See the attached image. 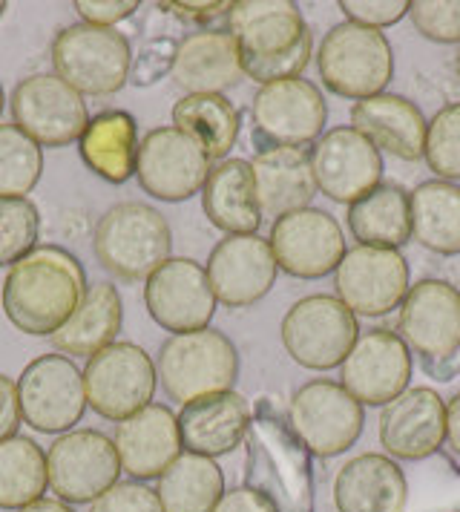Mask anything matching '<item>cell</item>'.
Listing matches in <instances>:
<instances>
[{
  "label": "cell",
  "instance_id": "1",
  "mask_svg": "<svg viewBox=\"0 0 460 512\" xmlns=\"http://www.w3.org/2000/svg\"><path fill=\"white\" fill-rule=\"evenodd\" d=\"M87 297L81 259L61 245H38L18 259L0 288L3 314L29 337H52Z\"/></svg>",
  "mask_w": 460,
  "mask_h": 512
},
{
  "label": "cell",
  "instance_id": "2",
  "mask_svg": "<svg viewBox=\"0 0 460 512\" xmlns=\"http://www.w3.org/2000/svg\"><path fill=\"white\" fill-rule=\"evenodd\" d=\"M225 32L239 47L245 78L259 87L299 78L314 55V38L291 0H236Z\"/></svg>",
  "mask_w": 460,
  "mask_h": 512
},
{
  "label": "cell",
  "instance_id": "3",
  "mask_svg": "<svg viewBox=\"0 0 460 512\" xmlns=\"http://www.w3.org/2000/svg\"><path fill=\"white\" fill-rule=\"evenodd\" d=\"M245 446V487L265 495L276 512H317L311 452L291 432L271 397L256 400Z\"/></svg>",
  "mask_w": 460,
  "mask_h": 512
},
{
  "label": "cell",
  "instance_id": "4",
  "mask_svg": "<svg viewBox=\"0 0 460 512\" xmlns=\"http://www.w3.org/2000/svg\"><path fill=\"white\" fill-rule=\"evenodd\" d=\"M173 231L164 213L144 202H121L95 225L92 254L104 271L124 282L147 280L170 259Z\"/></svg>",
  "mask_w": 460,
  "mask_h": 512
},
{
  "label": "cell",
  "instance_id": "5",
  "mask_svg": "<svg viewBox=\"0 0 460 512\" xmlns=\"http://www.w3.org/2000/svg\"><path fill=\"white\" fill-rule=\"evenodd\" d=\"M156 374L164 395L184 406L196 397L233 392L239 380V351L228 334L216 328L173 334L161 343Z\"/></svg>",
  "mask_w": 460,
  "mask_h": 512
},
{
  "label": "cell",
  "instance_id": "6",
  "mask_svg": "<svg viewBox=\"0 0 460 512\" xmlns=\"http://www.w3.org/2000/svg\"><path fill=\"white\" fill-rule=\"evenodd\" d=\"M317 72L325 90L343 98H374L386 93L394 78V52L389 38L357 24L331 26L317 49Z\"/></svg>",
  "mask_w": 460,
  "mask_h": 512
},
{
  "label": "cell",
  "instance_id": "7",
  "mask_svg": "<svg viewBox=\"0 0 460 512\" xmlns=\"http://www.w3.org/2000/svg\"><path fill=\"white\" fill-rule=\"evenodd\" d=\"M52 67L81 95H115L130 84V41L107 26H64L52 41Z\"/></svg>",
  "mask_w": 460,
  "mask_h": 512
},
{
  "label": "cell",
  "instance_id": "8",
  "mask_svg": "<svg viewBox=\"0 0 460 512\" xmlns=\"http://www.w3.org/2000/svg\"><path fill=\"white\" fill-rule=\"evenodd\" d=\"M279 337L291 360L302 369L328 372L343 366L360 337V323L337 300V294H311L285 311Z\"/></svg>",
  "mask_w": 460,
  "mask_h": 512
},
{
  "label": "cell",
  "instance_id": "9",
  "mask_svg": "<svg viewBox=\"0 0 460 512\" xmlns=\"http://www.w3.org/2000/svg\"><path fill=\"white\" fill-rule=\"evenodd\" d=\"M328 104L320 87L288 78L259 87L251 101V141L256 153L276 147H308L322 139Z\"/></svg>",
  "mask_w": 460,
  "mask_h": 512
},
{
  "label": "cell",
  "instance_id": "10",
  "mask_svg": "<svg viewBox=\"0 0 460 512\" xmlns=\"http://www.w3.org/2000/svg\"><path fill=\"white\" fill-rule=\"evenodd\" d=\"M285 420L302 446L317 458L348 452L366 429V409L337 380H308L288 400Z\"/></svg>",
  "mask_w": 460,
  "mask_h": 512
},
{
  "label": "cell",
  "instance_id": "11",
  "mask_svg": "<svg viewBox=\"0 0 460 512\" xmlns=\"http://www.w3.org/2000/svg\"><path fill=\"white\" fill-rule=\"evenodd\" d=\"M156 363L136 343H113L92 354L84 366V392L87 406L101 418H133L156 395Z\"/></svg>",
  "mask_w": 460,
  "mask_h": 512
},
{
  "label": "cell",
  "instance_id": "12",
  "mask_svg": "<svg viewBox=\"0 0 460 512\" xmlns=\"http://www.w3.org/2000/svg\"><path fill=\"white\" fill-rule=\"evenodd\" d=\"M15 386L23 420L41 435H67L87 412L84 372L64 354L35 357Z\"/></svg>",
  "mask_w": 460,
  "mask_h": 512
},
{
  "label": "cell",
  "instance_id": "13",
  "mask_svg": "<svg viewBox=\"0 0 460 512\" xmlns=\"http://www.w3.org/2000/svg\"><path fill=\"white\" fill-rule=\"evenodd\" d=\"M337 300L357 317H386L406 300L412 268L406 256L389 248L354 245L334 271Z\"/></svg>",
  "mask_w": 460,
  "mask_h": 512
},
{
  "label": "cell",
  "instance_id": "14",
  "mask_svg": "<svg viewBox=\"0 0 460 512\" xmlns=\"http://www.w3.org/2000/svg\"><path fill=\"white\" fill-rule=\"evenodd\" d=\"M49 487L64 504H92L118 484L121 461L110 435L98 429H72L46 452Z\"/></svg>",
  "mask_w": 460,
  "mask_h": 512
},
{
  "label": "cell",
  "instance_id": "15",
  "mask_svg": "<svg viewBox=\"0 0 460 512\" xmlns=\"http://www.w3.org/2000/svg\"><path fill=\"white\" fill-rule=\"evenodd\" d=\"M9 110L12 124L41 147H67L81 139L90 121L84 95L52 72H35L18 81Z\"/></svg>",
  "mask_w": 460,
  "mask_h": 512
},
{
  "label": "cell",
  "instance_id": "16",
  "mask_svg": "<svg viewBox=\"0 0 460 512\" xmlns=\"http://www.w3.org/2000/svg\"><path fill=\"white\" fill-rule=\"evenodd\" d=\"M213 162L205 150L176 127H156L138 144L136 179L159 202H187L202 193Z\"/></svg>",
  "mask_w": 460,
  "mask_h": 512
},
{
  "label": "cell",
  "instance_id": "17",
  "mask_svg": "<svg viewBox=\"0 0 460 512\" xmlns=\"http://www.w3.org/2000/svg\"><path fill=\"white\" fill-rule=\"evenodd\" d=\"M268 245L276 268L297 280H322L334 274L348 251L340 222L320 208H302L274 219Z\"/></svg>",
  "mask_w": 460,
  "mask_h": 512
},
{
  "label": "cell",
  "instance_id": "18",
  "mask_svg": "<svg viewBox=\"0 0 460 512\" xmlns=\"http://www.w3.org/2000/svg\"><path fill=\"white\" fill-rule=\"evenodd\" d=\"M144 305L164 331L190 334L210 328L219 300L210 288L205 265L190 256H170L144 280Z\"/></svg>",
  "mask_w": 460,
  "mask_h": 512
},
{
  "label": "cell",
  "instance_id": "19",
  "mask_svg": "<svg viewBox=\"0 0 460 512\" xmlns=\"http://www.w3.org/2000/svg\"><path fill=\"white\" fill-rule=\"evenodd\" d=\"M412 351L394 328H368L340 366V386L363 406H386L409 389Z\"/></svg>",
  "mask_w": 460,
  "mask_h": 512
},
{
  "label": "cell",
  "instance_id": "20",
  "mask_svg": "<svg viewBox=\"0 0 460 512\" xmlns=\"http://www.w3.org/2000/svg\"><path fill=\"white\" fill-rule=\"evenodd\" d=\"M397 334L423 360H443L460 351V291L446 280L414 282L397 308Z\"/></svg>",
  "mask_w": 460,
  "mask_h": 512
},
{
  "label": "cell",
  "instance_id": "21",
  "mask_svg": "<svg viewBox=\"0 0 460 512\" xmlns=\"http://www.w3.org/2000/svg\"><path fill=\"white\" fill-rule=\"evenodd\" d=\"M317 190L331 202L354 205L383 182V153L351 124L331 127L311 150Z\"/></svg>",
  "mask_w": 460,
  "mask_h": 512
},
{
  "label": "cell",
  "instance_id": "22",
  "mask_svg": "<svg viewBox=\"0 0 460 512\" xmlns=\"http://www.w3.org/2000/svg\"><path fill=\"white\" fill-rule=\"evenodd\" d=\"M377 435L394 461L417 464L432 458L446 443V400L429 386H409L383 406Z\"/></svg>",
  "mask_w": 460,
  "mask_h": 512
},
{
  "label": "cell",
  "instance_id": "23",
  "mask_svg": "<svg viewBox=\"0 0 460 512\" xmlns=\"http://www.w3.org/2000/svg\"><path fill=\"white\" fill-rule=\"evenodd\" d=\"M207 280L216 300L228 308H248L271 294L276 259L268 239L262 236H225L207 256Z\"/></svg>",
  "mask_w": 460,
  "mask_h": 512
},
{
  "label": "cell",
  "instance_id": "24",
  "mask_svg": "<svg viewBox=\"0 0 460 512\" xmlns=\"http://www.w3.org/2000/svg\"><path fill=\"white\" fill-rule=\"evenodd\" d=\"M113 443L121 469L141 484L161 478L184 449L179 418L164 403H150L133 418L121 420Z\"/></svg>",
  "mask_w": 460,
  "mask_h": 512
},
{
  "label": "cell",
  "instance_id": "25",
  "mask_svg": "<svg viewBox=\"0 0 460 512\" xmlns=\"http://www.w3.org/2000/svg\"><path fill=\"white\" fill-rule=\"evenodd\" d=\"M351 127L368 139L380 153H389L400 162H420L426 150L429 121L423 110L406 95L380 93L374 98L354 101Z\"/></svg>",
  "mask_w": 460,
  "mask_h": 512
},
{
  "label": "cell",
  "instance_id": "26",
  "mask_svg": "<svg viewBox=\"0 0 460 512\" xmlns=\"http://www.w3.org/2000/svg\"><path fill=\"white\" fill-rule=\"evenodd\" d=\"M176 418L184 449L216 461L245 443L251 406L239 392H219L184 403Z\"/></svg>",
  "mask_w": 460,
  "mask_h": 512
},
{
  "label": "cell",
  "instance_id": "27",
  "mask_svg": "<svg viewBox=\"0 0 460 512\" xmlns=\"http://www.w3.org/2000/svg\"><path fill=\"white\" fill-rule=\"evenodd\" d=\"M170 78L184 95H225L245 78L236 41L225 29L190 32L179 41Z\"/></svg>",
  "mask_w": 460,
  "mask_h": 512
},
{
  "label": "cell",
  "instance_id": "28",
  "mask_svg": "<svg viewBox=\"0 0 460 512\" xmlns=\"http://www.w3.org/2000/svg\"><path fill=\"white\" fill-rule=\"evenodd\" d=\"M406 472L383 452H363L351 458L334 478L337 512H403L406 510Z\"/></svg>",
  "mask_w": 460,
  "mask_h": 512
},
{
  "label": "cell",
  "instance_id": "29",
  "mask_svg": "<svg viewBox=\"0 0 460 512\" xmlns=\"http://www.w3.org/2000/svg\"><path fill=\"white\" fill-rule=\"evenodd\" d=\"M256 199L262 216H285L294 210L311 208L317 190L311 153L302 147H276L256 153L251 159Z\"/></svg>",
  "mask_w": 460,
  "mask_h": 512
},
{
  "label": "cell",
  "instance_id": "30",
  "mask_svg": "<svg viewBox=\"0 0 460 512\" xmlns=\"http://www.w3.org/2000/svg\"><path fill=\"white\" fill-rule=\"evenodd\" d=\"M202 208L207 222L228 236H251L259 231L262 208L256 199L251 162L225 159L216 164L202 187Z\"/></svg>",
  "mask_w": 460,
  "mask_h": 512
},
{
  "label": "cell",
  "instance_id": "31",
  "mask_svg": "<svg viewBox=\"0 0 460 512\" xmlns=\"http://www.w3.org/2000/svg\"><path fill=\"white\" fill-rule=\"evenodd\" d=\"M138 124L127 110H101L92 116L78 139L81 162L110 185H124L136 176Z\"/></svg>",
  "mask_w": 460,
  "mask_h": 512
},
{
  "label": "cell",
  "instance_id": "32",
  "mask_svg": "<svg viewBox=\"0 0 460 512\" xmlns=\"http://www.w3.org/2000/svg\"><path fill=\"white\" fill-rule=\"evenodd\" d=\"M124 326V303L113 282H98L87 288V297L75 308L64 326L52 334V346L64 357H87L113 346L115 334Z\"/></svg>",
  "mask_w": 460,
  "mask_h": 512
},
{
  "label": "cell",
  "instance_id": "33",
  "mask_svg": "<svg viewBox=\"0 0 460 512\" xmlns=\"http://www.w3.org/2000/svg\"><path fill=\"white\" fill-rule=\"evenodd\" d=\"M345 219L357 245L400 251L412 239L409 193L394 182H380L363 199L348 205Z\"/></svg>",
  "mask_w": 460,
  "mask_h": 512
},
{
  "label": "cell",
  "instance_id": "34",
  "mask_svg": "<svg viewBox=\"0 0 460 512\" xmlns=\"http://www.w3.org/2000/svg\"><path fill=\"white\" fill-rule=\"evenodd\" d=\"M170 118L176 130L205 150L210 162H225L242 133V113L228 95H182Z\"/></svg>",
  "mask_w": 460,
  "mask_h": 512
},
{
  "label": "cell",
  "instance_id": "35",
  "mask_svg": "<svg viewBox=\"0 0 460 512\" xmlns=\"http://www.w3.org/2000/svg\"><path fill=\"white\" fill-rule=\"evenodd\" d=\"M412 236L432 254H460V185L429 179L409 193Z\"/></svg>",
  "mask_w": 460,
  "mask_h": 512
},
{
  "label": "cell",
  "instance_id": "36",
  "mask_svg": "<svg viewBox=\"0 0 460 512\" xmlns=\"http://www.w3.org/2000/svg\"><path fill=\"white\" fill-rule=\"evenodd\" d=\"M164 512H213L225 495V475L213 458L182 452L159 478Z\"/></svg>",
  "mask_w": 460,
  "mask_h": 512
},
{
  "label": "cell",
  "instance_id": "37",
  "mask_svg": "<svg viewBox=\"0 0 460 512\" xmlns=\"http://www.w3.org/2000/svg\"><path fill=\"white\" fill-rule=\"evenodd\" d=\"M49 487L46 452L26 435L0 443V510H23Z\"/></svg>",
  "mask_w": 460,
  "mask_h": 512
},
{
  "label": "cell",
  "instance_id": "38",
  "mask_svg": "<svg viewBox=\"0 0 460 512\" xmlns=\"http://www.w3.org/2000/svg\"><path fill=\"white\" fill-rule=\"evenodd\" d=\"M406 472V510L403 512H460V466L437 452L417 461Z\"/></svg>",
  "mask_w": 460,
  "mask_h": 512
},
{
  "label": "cell",
  "instance_id": "39",
  "mask_svg": "<svg viewBox=\"0 0 460 512\" xmlns=\"http://www.w3.org/2000/svg\"><path fill=\"white\" fill-rule=\"evenodd\" d=\"M44 173V150L21 127L0 124V199L29 196Z\"/></svg>",
  "mask_w": 460,
  "mask_h": 512
},
{
  "label": "cell",
  "instance_id": "40",
  "mask_svg": "<svg viewBox=\"0 0 460 512\" xmlns=\"http://www.w3.org/2000/svg\"><path fill=\"white\" fill-rule=\"evenodd\" d=\"M38 233L41 213L29 196L0 199V268H12L32 248H38Z\"/></svg>",
  "mask_w": 460,
  "mask_h": 512
},
{
  "label": "cell",
  "instance_id": "41",
  "mask_svg": "<svg viewBox=\"0 0 460 512\" xmlns=\"http://www.w3.org/2000/svg\"><path fill=\"white\" fill-rule=\"evenodd\" d=\"M423 162L443 182H460V104L440 107L426 130Z\"/></svg>",
  "mask_w": 460,
  "mask_h": 512
},
{
  "label": "cell",
  "instance_id": "42",
  "mask_svg": "<svg viewBox=\"0 0 460 512\" xmlns=\"http://www.w3.org/2000/svg\"><path fill=\"white\" fill-rule=\"evenodd\" d=\"M414 29L435 44H460V0H412Z\"/></svg>",
  "mask_w": 460,
  "mask_h": 512
},
{
  "label": "cell",
  "instance_id": "43",
  "mask_svg": "<svg viewBox=\"0 0 460 512\" xmlns=\"http://www.w3.org/2000/svg\"><path fill=\"white\" fill-rule=\"evenodd\" d=\"M176 52H179V41L176 38H150L136 58H133V67H130V84L144 90V87H153L159 84L164 75L173 72L176 64Z\"/></svg>",
  "mask_w": 460,
  "mask_h": 512
},
{
  "label": "cell",
  "instance_id": "44",
  "mask_svg": "<svg viewBox=\"0 0 460 512\" xmlns=\"http://www.w3.org/2000/svg\"><path fill=\"white\" fill-rule=\"evenodd\" d=\"M412 0H343L340 12L348 24L366 26L383 32L386 26H394L409 15Z\"/></svg>",
  "mask_w": 460,
  "mask_h": 512
},
{
  "label": "cell",
  "instance_id": "45",
  "mask_svg": "<svg viewBox=\"0 0 460 512\" xmlns=\"http://www.w3.org/2000/svg\"><path fill=\"white\" fill-rule=\"evenodd\" d=\"M90 512H164L156 489L141 481H118L98 501H92Z\"/></svg>",
  "mask_w": 460,
  "mask_h": 512
},
{
  "label": "cell",
  "instance_id": "46",
  "mask_svg": "<svg viewBox=\"0 0 460 512\" xmlns=\"http://www.w3.org/2000/svg\"><path fill=\"white\" fill-rule=\"evenodd\" d=\"M72 9L78 12L81 24L115 29L118 21L136 15L138 9H141V3L138 0H75Z\"/></svg>",
  "mask_w": 460,
  "mask_h": 512
},
{
  "label": "cell",
  "instance_id": "47",
  "mask_svg": "<svg viewBox=\"0 0 460 512\" xmlns=\"http://www.w3.org/2000/svg\"><path fill=\"white\" fill-rule=\"evenodd\" d=\"M21 400H18V386L12 377L0 374V443L18 435L21 426Z\"/></svg>",
  "mask_w": 460,
  "mask_h": 512
},
{
  "label": "cell",
  "instance_id": "48",
  "mask_svg": "<svg viewBox=\"0 0 460 512\" xmlns=\"http://www.w3.org/2000/svg\"><path fill=\"white\" fill-rule=\"evenodd\" d=\"M233 3H159V9L182 18L187 24H213L219 18H228Z\"/></svg>",
  "mask_w": 460,
  "mask_h": 512
},
{
  "label": "cell",
  "instance_id": "49",
  "mask_svg": "<svg viewBox=\"0 0 460 512\" xmlns=\"http://www.w3.org/2000/svg\"><path fill=\"white\" fill-rule=\"evenodd\" d=\"M213 512H276L274 504L265 498V495H259V492H253L251 487H236L230 489L222 495V501L216 504V510Z\"/></svg>",
  "mask_w": 460,
  "mask_h": 512
},
{
  "label": "cell",
  "instance_id": "50",
  "mask_svg": "<svg viewBox=\"0 0 460 512\" xmlns=\"http://www.w3.org/2000/svg\"><path fill=\"white\" fill-rule=\"evenodd\" d=\"M420 366H423L426 377H432V380H440V383L455 380L460 374V351H455L452 357H443V360H423Z\"/></svg>",
  "mask_w": 460,
  "mask_h": 512
},
{
  "label": "cell",
  "instance_id": "51",
  "mask_svg": "<svg viewBox=\"0 0 460 512\" xmlns=\"http://www.w3.org/2000/svg\"><path fill=\"white\" fill-rule=\"evenodd\" d=\"M446 443L460 458V392L446 403Z\"/></svg>",
  "mask_w": 460,
  "mask_h": 512
},
{
  "label": "cell",
  "instance_id": "52",
  "mask_svg": "<svg viewBox=\"0 0 460 512\" xmlns=\"http://www.w3.org/2000/svg\"><path fill=\"white\" fill-rule=\"evenodd\" d=\"M18 512H75L69 504L64 501H55V498H41V501H35V504H29V507H23Z\"/></svg>",
  "mask_w": 460,
  "mask_h": 512
},
{
  "label": "cell",
  "instance_id": "53",
  "mask_svg": "<svg viewBox=\"0 0 460 512\" xmlns=\"http://www.w3.org/2000/svg\"><path fill=\"white\" fill-rule=\"evenodd\" d=\"M6 9H9V3H6V0H0V18L6 15Z\"/></svg>",
  "mask_w": 460,
  "mask_h": 512
},
{
  "label": "cell",
  "instance_id": "54",
  "mask_svg": "<svg viewBox=\"0 0 460 512\" xmlns=\"http://www.w3.org/2000/svg\"><path fill=\"white\" fill-rule=\"evenodd\" d=\"M455 72H458V78H460V49H458V55H455Z\"/></svg>",
  "mask_w": 460,
  "mask_h": 512
},
{
  "label": "cell",
  "instance_id": "55",
  "mask_svg": "<svg viewBox=\"0 0 460 512\" xmlns=\"http://www.w3.org/2000/svg\"><path fill=\"white\" fill-rule=\"evenodd\" d=\"M3 104H6V98H3V87H0V113H3Z\"/></svg>",
  "mask_w": 460,
  "mask_h": 512
}]
</instances>
